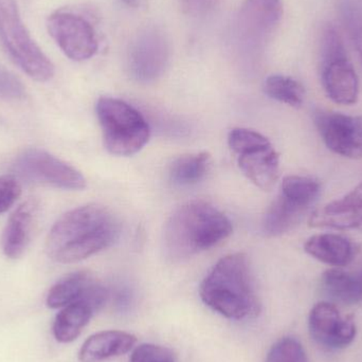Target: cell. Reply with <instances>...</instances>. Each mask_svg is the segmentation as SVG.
<instances>
[{
  "instance_id": "30bf717a",
  "label": "cell",
  "mask_w": 362,
  "mask_h": 362,
  "mask_svg": "<svg viewBox=\"0 0 362 362\" xmlns=\"http://www.w3.org/2000/svg\"><path fill=\"white\" fill-rule=\"evenodd\" d=\"M315 123L332 152L346 158H362V117L321 110L315 115Z\"/></svg>"
},
{
  "instance_id": "e0dca14e",
  "label": "cell",
  "mask_w": 362,
  "mask_h": 362,
  "mask_svg": "<svg viewBox=\"0 0 362 362\" xmlns=\"http://www.w3.org/2000/svg\"><path fill=\"white\" fill-rule=\"evenodd\" d=\"M308 255L327 265H348L354 257L352 243L339 234L325 233L312 236L304 245Z\"/></svg>"
},
{
  "instance_id": "4dcf8cb0",
  "label": "cell",
  "mask_w": 362,
  "mask_h": 362,
  "mask_svg": "<svg viewBox=\"0 0 362 362\" xmlns=\"http://www.w3.org/2000/svg\"><path fill=\"white\" fill-rule=\"evenodd\" d=\"M214 0H181V4L191 13L206 12L211 8Z\"/></svg>"
},
{
  "instance_id": "9a60e30c",
  "label": "cell",
  "mask_w": 362,
  "mask_h": 362,
  "mask_svg": "<svg viewBox=\"0 0 362 362\" xmlns=\"http://www.w3.org/2000/svg\"><path fill=\"white\" fill-rule=\"evenodd\" d=\"M238 167L257 187L270 191L280 175V159L272 144L238 155Z\"/></svg>"
},
{
  "instance_id": "4fadbf2b",
  "label": "cell",
  "mask_w": 362,
  "mask_h": 362,
  "mask_svg": "<svg viewBox=\"0 0 362 362\" xmlns=\"http://www.w3.org/2000/svg\"><path fill=\"white\" fill-rule=\"evenodd\" d=\"M312 227L353 229L362 226V182L341 199L318 209L310 215Z\"/></svg>"
},
{
  "instance_id": "ba28073f",
  "label": "cell",
  "mask_w": 362,
  "mask_h": 362,
  "mask_svg": "<svg viewBox=\"0 0 362 362\" xmlns=\"http://www.w3.org/2000/svg\"><path fill=\"white\" fill-rule=\"evenodd\" d=\"M13 171L28 181L64 189H82L86 180L80 171L45 151L28 150L13 165Z\"/></svg>"
},
{
  "instance_id": "ac0fdd59",
  "label": "cell",
  "mask_w": 362,
  "mask_h": 362,
  "mask_svg": "<svg viewBox=\"0 0 362 362\" xmlns=\"http://www.w3.org/2000/svg\"><path fill=\"white\" fill-rule=\"evenodd\" d=\"M95 310L84 300H78L63 310L55 317L53 335L62 344L74 341L88 325Z\"/></svg>"
},
{
  "instance_id": "5bb4252c",
  "label": "cell",
  "mask_w": 362,
  "mask_h": 362,
  "mask_svg": "<svg viewBox=\"0 0 362 362\" xmlns=\"http://www.w3.org/2000/svg\"><path fill=\"white\" fill-rule=\"evenodd\" d=\"M37 213V202L28 200L11 215L2 235V250L6 257L17 259L25 252L33 234Z\"/></svg>"
},
{
  "instance_id": "8fae6325",
  "label": "cell",
  "mask_w": 362,
  "mask_h": 362,
  "mask_svg": "<svg viewBox=\"0 0 362 362\" xmlns=\"http://www.w3.org/2000/svg\"><path fill=\"white\" fill-rule=\"evenodd\" d=\"M308 327L315 341L332 350L350 346L356 337L353 317L344 316L335 305L327 302H321L313 308Z\"/></svg>"
},
{
  "instance_id": "83f0119b",
  "label": "cell",
  "mask_w": 362,
  "mask_h": 362,
  "mask_svg": "<svg viewBox=\"0 0 362 362\" xmlns=\"http://www.w3.org/2000/svg\"><path fill=\"white\" fill-rule=\"evenodd\" d=\"M342 11L349 33L362 59V10L356 4H346Z\"/></svg>"
},
{
  "instance_id": "8992f818",
  "label": "cell",
  "mask_w": 362,
  "mask_h": 362,
  "mask_svg": "<svg viewBox=\"0 0 362 362\" xmlns=\"http://www.w3.org/2000/svg\"><path fill=\"white\" fill-rule=\"evenodd\" d=\"M321 76L329 99L341 105H352L359 95V81L344 48V40L333 25L321 34Z\"/></svg>"
},
{
  "instance_id": "1f68e13d",
  "label": "cell",
  "mask_w": 362,
  "mask_h": 362,
  "mask_svg": "<svg viewBox=\"0 0 362 362\" xmlns=\"http://www.w3.org/2000/svg\"><path fill=\"white\" fill-rule=\"evenodd\" d=\"M125 4L127 6H133V8H138V6H141L142 1L144 0H122Z\"/></svg>"
},
{
  "instance_id": "7c38bea8",
  "label": "cell",
  "mask_w": 362,
  "mask_h": 362,
  "mask_svg": "<svg viewBox=\"0 0 362 362\" xmlns=\"http://www.w3.org/2000/svg\"><path fill=\"white\" fill-rule=\"evenodd\" d=\"M282 17V0H244L238 15V34L257 46L269 37Z\"/></svg>"
},
{
  "instance_id": "484cf974",
  "label": "cell",
  "mask_w": 362,
  "mask_h": 362,
  "mask_svg": "<svg viewBox=\"0 0 362 362\" xmlns=\"http://www.w3.org/2000/svg\"><path fill=\"white\" fill-rule=\"evenodd\" d=\"M266 362H308V356L297 339L285 337L274 344Z\"/></svg>"
},
{
  "instance_id": "277c9868",
  "label": "cell",
  "mask_w": 362,
  "mask_h": 362,
  "mask_svg": "<svg viewBox=\"0 0 362 362\" xmlns=\"http://www.w3.org/2000/svg\"><path fill=\"white\" fill-rule=\"evenodd\" d=\"M97 116L103 133L104 146L110 154L132 156L150 139V127L133 106L115 98H100Z\"/></svg>"
},
{
  "instance_id": "d4e9b609",
  "label": "cell",
  "mask_w": 362,
  "mask_h": 362,
  "mask_svg": "<svg viewBox=\"0 0 362 362\" xmlns=\"http://www.w3.org/2000/svg\"><path fill=\"white\" fill-rule=\"evenodd\" d=\"M269 144L265 136L251 129H233L228 135V144L238 156Z\"/></svg>"
},
{
  "instance_id": "7402d4cb",
  "label": "cell",
  "mask_w": 362,
  "mask_h": 362,
  "mask_svg": "<svg viewBox=\"0 0 362 362\" xmlns=\"http://www.w3.org/2000/svg\"><path fill=\"white\" fill-rule=\"evenodd\" d=\"M210 163V155L206 152L181 156L170 168V180L178 187H191L206 177Z\"/></svg>"
},
{
  "instance_id": "f546056e",
  "label": "cell",
  "mask_w": 362,
  "mask_h": 362,
  "mask_svg": "<svg viewBox=\"0 0 362 362\" xmlns=\"http://www.w3.org/2000/svg\"><path fill=\"white\" fill-rule=\"evenodd\" d=\"M23 83L10 71L0 68V97L6 99H21L25 95Z\"/></svg>"
},
{
  "instance_id": "3957f363",
  "label": "cell",
  "mask_w": 362,
  "mask_h": 362,
  "mask_svg": "<svg viewBox=\"0 0 362 362\" xmlns=\"http://www.w3.org/2000/svg\"><path fill=\"white\" fill-rule=\"evenodd\" d=\"M230 219L212 204L193 200L174 211L165 228V251L180 261L208 250L232 233Z\"/></svg>"
},
{
  "instance_id": "6da1fadb",
  "label": "cell",
  "mask_w": 362,
  "mask_h": 362,
  "mask_svg": "<svg viewBox=\"0 0 362 362\" xmlns=\"http://www.w3.org/2000/svg\"><path fill=\"white\" fill-rule=\"evenodd\" d=\"M120 233V221L110 209L86 204L54 223L47 238V252L57 263H76L112 246Z\"/></svg>"
},
{
  "instance_id": "2e32d148",
  "label": "cell",
  "mask_w": 362,
  "mask_h": 362,
  "mask_svg": "<svg viewBox=\"0 0 362 362\" xmlns=\"http://www.w3.org/2000/svg\"><path fill=\"white\" fill-rule=\"evenodd\" d=\"M136 336L122 331H103L90 336L81 348V362H102L133 350Z\"/></svg>"
},
{
  "instance_id": "5b68a950",
  "label": "cell",
  "mask_w": 362,
  "mask_h": 362,
  "mask_svg": "<svg viewBox=\"0 0 362 362\" xmlns=\"http://www.w3.org/2000/svg\"><path fill=\"white\" fill-rule=\"evenodd\" d=\"M0 45L13 63L30 78L47 82L54 74L52 62L25 29L16 0H0Z\"/></svg>"
},
{
  "instance_id": "9c48e42d",
  "label": "cell",
  "mask_w": 362,
  "mask_h": 362,
  "mask_svg": "<svg viewBox=\"0 0 362 362\" xmlns=\"http://www.w3.org/2000/svg\"><path fill=\"white\" fill-rule=\"evenodd\" d=\"M47 28L51 37L70 59L86 61L97 53L95 30L82 16L70 12H57L49 17Z\"/></svg>"
},
{
  "instance_id": "7a4b0ae2",
  "label": "cell",
  "mask_w": 362,
  "mask_h": 362,
  "mask_svg": "<svg viewBox=\"0 0 362 362\" xmlns=\"http://www.w3.org/2000/svg\"><path fill=\"white\" fill-rule=\"evenodd\" d=\"M199 295L211 310L232 320L255 318L261 310L244 253L219 259L200 284Z\"/></svg>"
},
{
  "instance_id": "603a6c76",
  "label": "cell",
  "mask_w": 362,
  "mask_h": 362,
  "mask_svg": "<svg viewBox=\"0 0 362 362\" xmlns=\"http://www.w3.org/2000/svg\"><path fill=\"white\" fill-rule=\"evenodd\" d=\"M264 91L272 99L293 107L301 106L305 95L303 86L298 81L279 74L266 78Z\"/></svg>"
},
{
  "instance_id": "d6986e66",
  "label": "cell",
  "mask_w": 362,
  "mask_h": 362,
  "mask_svg": "<svg viewBox=\"0 0 362 362\" xmlns=\"http://www.w3.org/2000/svg\"><path fill=\"white\" fill-rule=\"evenodd\" d=\"M308 211L305 206L280 194L266 212L264 232L269 236L282 235L293 230Z\"/></svg>"
},
{
  "instance_id": "44dd1931",
  "label": "cell",
  "mask_w": 362,
  "mask_h": 362,
  "mask_svg": "<svg viewBox=\"0 0 362 362\" xmlns=\"http://www.w3.org/2000/svg\"><path fill=\"white\" fill-rule=\"evenodd\" d=\"M93 278L86 272H78L62 279L49 291L47 306L50 308H63L78 301L84 295Z\"/></svg>"
},
{
  "instance_id": "ffe728a7",
  "label": "cell",
  "mask_w": 362,
  "mask_h": 362,
  "mask_svg": "<svg viewBox=\"0 0 362 362\" xmlns=\"http://www.w3.org/2000/svg\"><path fill=\"white\" fill-rule=\"evenodd\" d=\"M322 286L332 299L340 303L351 305L362 301V274L329 269L323 274Z\"/></svg>"
},
{
  "instance_id": "f1b7e54d",
  "label": "cell",
  "mask_w": 362,
  "mask_h": 362,
  "mask_svg": "<svg viewBox=\"0 0 362 362\" xmlns=\"http://www.w3.org/2000/svg\"><path fill=\"white\" fill-rule=\"evenodd\" d=\"M21 193V185L15 178L0 177V214L15 204Z\"/></svg>"
},
{
  "instance_id": "4316f807",
  "label": "cell",
  "mask_w": 362,
  "mask_h": 362,
  "mask_svg": "<svg viewBox=\"0 0 362 362\" xmlns=\"http://www.w3.org/2000/svg\"><path fill=\"white\" fill-rule=\"evenodd\" d=\"M129 362H177L173 351L165 346L144 344L134 350Z\"/></svg>"
},
{
  "instance_id": "52a82bcc",
  "label": "cell",
  "mask_w": 362,
  "mask_h": 362,
  "mask_svg": "<svg viewBox=\"0 0 362 362\" xmlns=\"http://www.w3.org/2000/svg\"><path fill=\"white\" fill-rule=\"evenodd\" d=\"M169 40L160 28L148 25L140 30L129 46V69L138 82L151 83L163 76L170 61Z\"/></svg>"
},
{
  "instance_id": "cb8c5ba5",
  "label": "cell",
  "mask_w": 362,
  "mask_h": 362,
  "mask_svg": "<svg viewBox=\"0 0 362 362\" xmlns=\"http://www.w3.org/2000/svg\"><path fill=\"white\" fill-rule=\"evenodd\" d=\"M281 194L310 209L320 194V183L306 176H287L282 181Z\"/></svg>"
}]
</instances>
